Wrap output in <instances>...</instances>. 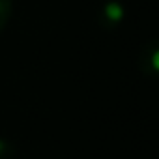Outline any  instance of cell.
<instances>
[{
    "mask_svg": "<svg viewBox=\"0 0 159 159\" xmlns=\"http://www.w3.org/2000/svg\"><path fill=\"white\" fill-rule=\"evenodd\" d=\"M105 15H107V19H109V21L118 23V21L124 17V8H122L118 2H109V4H107V8H105Z\"/></svg>",
    "mask_w": 159,
    "mask_h": 159,
    "instance_id": "obj_1",
    "label": "cell"
}]
</instances>
